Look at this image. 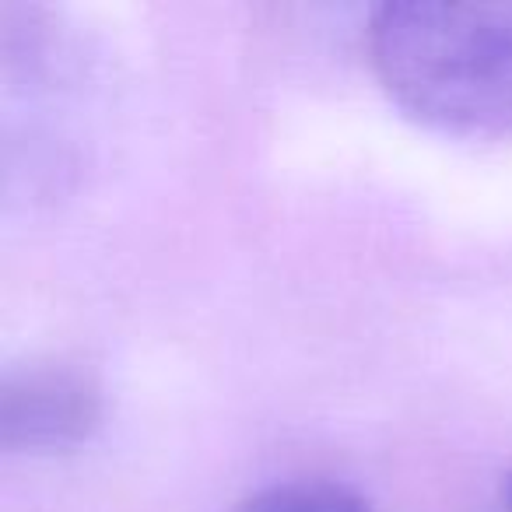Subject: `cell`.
<instances>
[{"label":"cell","instance_id":"obj_3","mask_svg":"<svg viewBox=\"0 0 512 512\" xmlns=\"http://www.w3.org/2000/svg\"><path fill=\"white\" fill-rule=\"evenodd\" d=\"M232 512H372V505L334 481H288L242 498Z\"/></svg>","mask_w":512,"mask_h":512},{"label":"cell","instance_id":"obj_4","mask_svg":"<svg viewBox=\"0 0 512 512\" xmlns=\"http://www.w3.org/2000/svg\"><path fill=\"white\" fill-rule=\"evenodd\" d=\"M505 505H509V512H512V477H509V484H505Z\"/></svg>","mask_w":512,"mask_h":512},{"label":"cell","instance_id":"obj_2","mask_svg":"<svg viewBox=\"0 0 512 512\" xmlns=\"http://www.w3.org/2000/svg\"><path fill=\"white\" fill-rule=\"evenodd\" d=\"M95 386L81 372L71 369H43L22 372L4 383L0 400V425L4 442L15 446H64L88 432L95 421Z\"/></svg>","mask_w":512,"mask_h":512},{"label":"cell","instance_id":"obj_1","mask_svg":"<svg viewBox=\"0 0 512 512\" xmlns=\"http://www.w3.org/2000/svg\"><path fill=\"white\" fill-rule=\"evenodd\" d=\"M383 88L418 120L456 134L512 130V0H397L372 11Z\"/></svg>","mask_w":512,"mask_h":512}]
</instances>
